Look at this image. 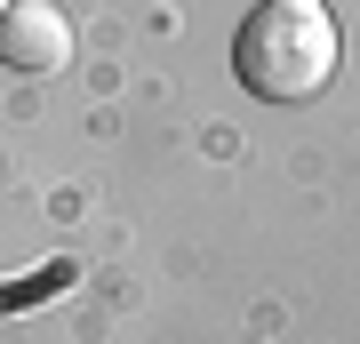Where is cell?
I'll use <instances>...</instances> for the list:
<instances>
[{
    "mask_svg": "<svg viewBox=\"0 0 360 344\" xmlns=\"http://www.w3.org/2000/svg\"><path fill=\"white\" fill-rule=\"evenodd\" d=\"M345 64V32L321 0H257L248 8L240 40H232V72H240L248 96L264 104H304L321 96Z\"/></svg>",
    "mask_w": 360,
    "mask_h": 344,
    "instance_id": "cell-1",
    "label": "cell"
},
{
    "mask_svg": "<svg viewBox=\"0 0 360 344\" xmlns=\"http://www.w3.org/2000/svg\"><path fill=\"white\" fill-rule=\"evenodd\" d=\"M72 56V16L56 0H8L0 8V64L8 72H56Z\"/></svg>",
    "mask_w": 360,
    "mask_h": 344,
    "instance_id": "cell-2",
    "label": "cell"
},
{
    "mask_svg": "<svg viewBox=\"0 0 360 344\" xmlns=\"http://www.w3.org/2000/svg\"><path fill=\"white\" fill-rule=\"evenodd\" d=\"M0 8H8V0H0Z\"/></svg>",
    "mask_w": 360,
    "mask_h": 344,
    "instance_id": "cell-3",
    "label": "cell"
}]
</instances>
